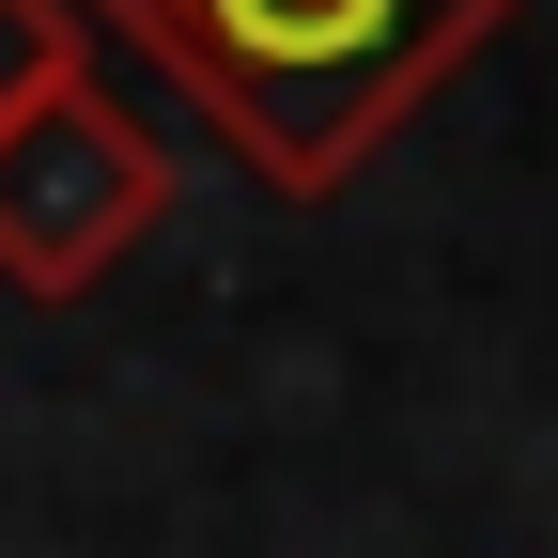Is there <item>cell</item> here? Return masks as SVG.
Listing matches in <instances>:
<instances>
[{"label":"cell","instance_id":"obj_2","mask_svg":"<svg viewBox=\"0 0 558 558\" xmlns=\"http://www.w3.org/2000/svg\"><path fill=\"white\" fill-rule=\"evenodd\" d=\"M156 218H171V140L94 78V47L0 109V279L16 295H47V311L94 295Z\"/></svg>","mask_w":558,"mask_h":558},{"label":"cell","instance_id":"obj_1","mask_svg":"<svg viewBox=\"0 0 558 558\" xmlns=\"http://www.w3.org/2000/svg\"><path fill=\"white\" fill-rule=\"evenodd\" d=\"M94 16L171 62V94L279 202H326L481 62V32H512V0H94Z\"/></svg>","mask_w":558,"mask_h":558},{"label":"cell","instance_id":"obj_3","mask_svg":"<svg viewBox=\"0 0 558 558\" xmlns=\"http://www.w3.org/2000/svg\"><path fill=\"white\" fill-rule=\"evenodd\" d=\"M62 62H78V16H62V0H0V109L32 78H62Z\"/></svg>","mask_w":558,"mask_h":558}]
</instances>
